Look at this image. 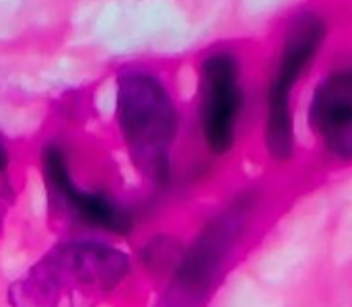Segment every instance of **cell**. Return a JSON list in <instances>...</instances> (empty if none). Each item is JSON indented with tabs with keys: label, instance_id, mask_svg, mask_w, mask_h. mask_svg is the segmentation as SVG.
Wrapping results in <instances>:
<instances>
[{
	"label": "cell",
	"instance_id": "obj_4",
	"mask_svg": "<svg viewBox=\"0 0 352 307\" xmlns=\"http://www.w3.org/2000/svg\"><path fill=\"white\" fill-rule=\"evenodd\" d=\"M200 93L202 134L214 153H225L235 140V128L243 107L239 64L231 54L219 52L206 58L202 64Z\"/></svg>",
	"mask_w": 352,
	"mask_h": 307
},
{
	"label": "cell",
	"instance_id": "obj_1",
	"mask_svg": "<svg viewBox=\"0 0 352 307\" xmlns=\"http://www.w3.org/2000/svg\"><path fill=\"white\" fill-rule=\"evenodd\" d=\"M122 252L99 242H68L52 250L29 275L12 285V307H58L66 293L107 291L126 275Z\"/></svg>",
	"mask_w": 352,
	"mask_h": 307
},
{
	"label": "cell",
	"instance_id": "obj_3",
	"mask_svg": "<svg viewBox=\"0 0 352 307\" xmlns=\"http://www.w3.org/2000/svg\"><path fill=\"white\" fill-rule=\"evenodd\" d=\"M326 37V23L316 14L299 17L285 41L280 62L272 85L268 87V112H266V140L268 149L276 157H289L293 153V114L291 93L301 72L309 66Z\"/></svg>",
	"mask_w": 352,
	"mask_h": 307
},
{
	"label": "cell",
	"instance_id": "obj_6",
	"mask_svg": "<svg viewBox=\"0 0 352 307\" xmlns=\"http://www.w3.org/2000/svg\"><path fill=\"white\" fill-rule=\"evenodd\" d=\"M309 122L334 155L352 159V68L332 72L318 85Z\"/></svg>",
	"mask_w": 352,
	"mask_h": 307
},
{
	"label": "cell",
	"instance_id": "obj_5",
	"mask_svg": "<svg viewBox=\"0 0 352 307\" xmlns=\"http://www.w3.org/2000/svg\"><path fill=\"white\" fill-rule=\"evenodd\" d=\"M43 176L54 192V196L64 202L76 219H80L85 225L99 227L111 233H128L132 227L130 215L116 204L111 198L97 194V192H85L80 190L68 169L66 153L60 147L50 145L43 151Z\"/></svg>",
	"mask_w": 352,
	"mask_h": 307
},
{
	"label": "cell",
	"instance_id": "obj_2",
	"mask_svg": "<svg viewBox=\"0 0 352 307\" xmlns=\"http://www.w3.org/2000/svg\"><path fill=\"white\" fill-rule=\"evenodd\" d=\"M118 122L132 155L161 171L177 130V114L167 89L153 74L140 70L120 74Z\"/></svg>",
	"mask_w": 352,
	"mask_h": 307
},
{
	"label": "cell",
	"instance_id": "obj_7",
	"mask_svg": "<svg viewBox=\"0 0 352 307\" xmlns=\"http://www.w3.org/2000/svg\"><path fill=\"white\" fill-rule=\"evenodd\" d=\"M8 149L4 145V140L0 138V184H8L6 182V169H8Z\"/></svg>",
	"mask_w": 352,
	"mask_h": 307
}]
</instances>
